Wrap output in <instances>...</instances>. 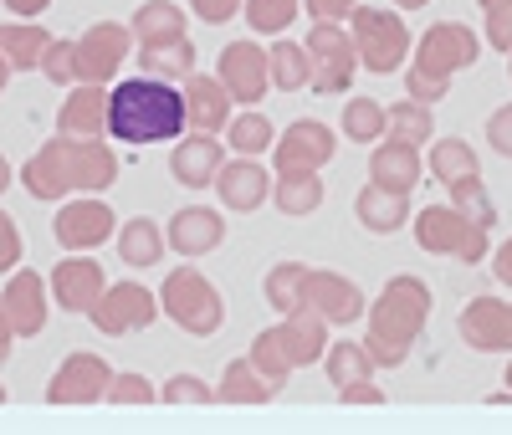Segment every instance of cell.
Wrapping results in <instances>:
<instances>
[{"label": "cell", "mask_w": 512, "mask_h": 435, "mask_svg": "<svg viewBox=\"0 0 512 435\" xmlns=\"http://www.w3.org/2000/svg\"><path fill=\"white\" fill-rule=\"evenodd\" d=\"M103 128L113 139L134 144V149L169 144V139L185 134V98L159 77H128L103 103Z\"/></svg>", "instance_id": "obj_1"}, {"label": "cell", "mask_w": 512, "mask_h": 435, "mask_svg": "<svg viewBox=\"0 0 512 435\" xmlns=\"http://www.w3.org/2000/svg\"><path fill=\"white\" fill-rule=\"evenodd\" d=\"M57 236H62L67 246H93V241H103V236H108V210H103V205H72V210H62Z\"/></svg>", "instance_id": "obj_2"}, {"label": "cell", "mask_w": 512, "mask_h": 435, "mask_svg": "<svg viewBox=\"0 0 512 435\" xmlns=\"http://www.w3.org/2000/svg\"><path fill=\"white\" fill-rule=\"evenodd\" d=\"M108 374H103V364L98 359H72L62 374H57V384H52V400H98V384H103Z\"/></svg>", "instance_id": "obj_3"}, {"label": "cell", "mask_w": 512, "mask_h": 435, "mask_svg": "<svg viewBox=\"0 0 512 435\" xmlns=\"http://www.w3.org/2000/svg\"><path fill=\"white\" fill-rule=\"evenodd\" d=\"M57 292H62V302H67L72 313L93 308V297H98V267H93V261H67V267L57 272Z\"/></svg>", "instance_id": "obj_4"}, {"label": "cell", "mask_w": 512, "mask_h": 435, "mask_svg": "<svg viewBox=\"0 0 512 435\" xmlns=\"http://www.w3.org/2000/svg\"><path fill=\"white\" fill-rule=\"evenodd\" d=\"M6 318L21 328V333H36L41 328V282L36 277H16L11 292H6Z\"/></svg>", "instance_id": "obj_5"}, {"label": "cell", "mask_w": 512, "mask_h": 435, "mask_svg": "<svg viewBox=\"0 0 512 435\" xmlns=\"http://www.w3.org/2000/svg\"><path fill=\"white\" fill-rule=\"evenodd\" d=\"M139 318H144V292H139V287L113 292V297H108V308L98 313V323H103V328H113V333H118L123 323H139Z\"/></svg>", "instance_id": "obj_6"}, {"label": "cell", "mask_w": 512, "mask_h": 435, "mask_svg": "<svg viewBox=\"0 0 512 435\" xmlns=\"http://www.w3.org/2000/svg\"><path fill=\"white\" fill-rule=\"evenodd\" d=\"M0 57H11L16 67H36L41 62V36H31V31H0Z\"/></svg>", "instance_id": "obj_7"}, {"label": "cell", "mask_w": 512, "mask_h": 435, "mask_svg": "<svg viewBox=\"0 0 512 435\" xmlns=\"http://www.w3.org/2000/svg\"><path fill=\"white\" fill-rule=\"evenodd\" d=\"M103 103H108V98H98V93H82L77 103H67L62 128H67V134H77V128H93V123H103Z\"/></svg>", "instance_id": "obj_8"}, {"label": "cell", "mask_w": 512, "mask_h": 435, "mask_svg": "<svg viewBox=\"0 0 512 435\" xmlns=\"http://www.w3.org/2000/svg\"><path fill=\"white\" fill-rule=\"evenodd\" d=\"M123 251L134 256V261H149V256H154V231H149V226H134V231L123 236Z\"/></svg>", "instance_id": "obj_9"}, {"label": "cell", "mask_w": 512, "mask_h": 435, "mask_svg": "<svg viewBox=\"0 0 512 435\" xmlns=\"http://www.w3.org/2000/svg\"><path fill=\"white\" fill-rule=\"evenodd\" d=\"M16 251H21V241H16V231H11V215H0V267H11Z\"/></svg>", "instance_id": "obj_10"}, {"label": "cell", "mask_w": 512, "mask_h": 435, "mask_svg": "<svg viewBox=\"0 0 512 435\" xmlns=\"http://www.w3.org/2000/svg\"><path fill=\"white\" fill-rule=\"evenodd\" d=\"M113 395H118V400H149V389H144V379H139V374H128V379H118Z\"/></svg>", "instance_id": "obj_11"}, {"label": "cell", "mask_w": 512, "mask_h": 435, "mask_svg": "<svg viewBox=\"0 0 512 435\" xmlns=\"http://www.w3.org/2000/svg\"><path fill=\"white\" fill-rule=\"evenodd\" d=\"M11 354V323H6V313H0V359Z\"/></svg>", "instance_id": "obj_12"}, {"label": "cell", "mask_w": 512, "mask_h": 435, "mask_svg": "<svg viewBox=\"0 0 512 435\" xmlns=\"http://www.w3.org/2000/svg\"><path fill=\"white\" fill-rule=\"evenodd\" d=\"M11 6H16V11H41L47 0H11Z\"/></svg>", "instance_id": "obj_13"}, {"label": "cell", "mask_w": 512, "mask_h": 435, "mask_svg": "<svg viewBox=\"0 0 512 435\" xmlns=\"http://www.w3.org/2000/svg\"><path fill=\"white\" fill-rule=\"evenodd\" d=\"M6 180H11V169H6V159H0V190H6Z\"/></svg>", "instance_id": "obj_14"}, {"label": "cell", "mask_w": 512, "mask_h": 435, "mask_svg": "<svg viewBox=\"0 0 512 435\" xmlns=\"http://www.w3.org/2000/svg\"><path fill=\"white\" fill-rule=\"evenodd\" d=\"M0 82H6V62H0Z\"/></svg>", "instance_id": "obj_15"}, {"label": "cell", "mask_w": 512, "mask_h": 435, "mask_svg": "<svg viewBox=\"0 0 512 435\" xmlns=\"http://www.w3.org/2000/svg\"><path fill=\"white\" fill-rule=\"evenodd\" d=\"M0 395H6V389H0Z\"/></svg>", "instance_id": "obj_16"}]
</instances>
